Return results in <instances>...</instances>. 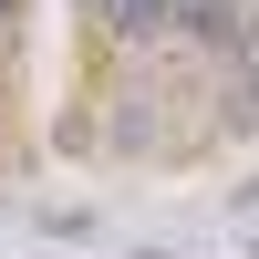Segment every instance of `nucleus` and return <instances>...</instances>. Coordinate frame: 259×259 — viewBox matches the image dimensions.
<instances>
[{"mask_svg": "<svg viewBox=\"0 0 259 259\" xmlns=\"http://www.w3.org/2000/svg\"><path fill=\"white\" fill-rule=\"evenodd\" d=\"M11 11H21V0H0V21H11Z\"/></svg>", "mask_w": 259, "mask_h": 259, "instance_id": "nucleus-1", "label": "nucleus"}]
</instances>
